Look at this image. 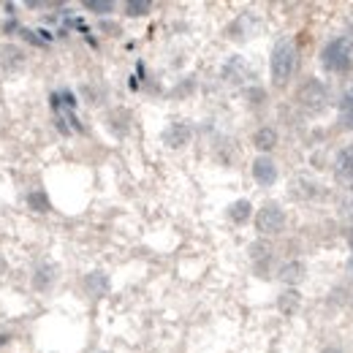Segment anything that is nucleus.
Segmentation results:
<instances>
[{
    "label": "nucleus",
    "mask_w": 353,
    "mask_h": 353,
    "mask_svg": "<svg viewBox=\"0 0 353 353\" xmlns=\"http://www.w3.org/2000/svg\"><path fill=\"white\" fill-rule=\"evenodd\" d=\"M248 253H250V261H253V272L266 280L272 274V269H274V248H272V242L259 239V242H253L248 248Z\"/></svg>",
    "instance_id": "obj_5"
},
{
    "label": "nucleus",
    "mask_w": 353,
    "mask_h": 353,
    "mask_svg": "<svg viewBox=\"0 0 353 353\" xmlns=\"http://www.w3.org/2000/svg\"><path fill=\"white\" fill-rule=\"evenodd\" d=\"M0 63H3L8 71H17V68H22V65H25V52H22L17 44L0 46Z\"/></svg>",
    "instance_id": "obj_18"
},
{
    "label": "nucleus",
    "mask_w": 353,
    "mask_h": 353,
    "mask_svg": "<svg viewBox=\"0 0 353 353\" xmlns=\"http://www.w3.org/2000/svg\"><path fill=\"white\" fill-rule=\"evenodd\" d=\"M123 11H125V17L139 19V17H147V14L152 11V3H150V0H128V3L123 6Z\"/></svg>",
    "instance_id": "obj_21"
},
{
    "label": "nucleus",
    "mask_w": 353,
    "mask_h": 353,
    "mask_svg": "<svg viewBox=\"0 0 353 353\" xmlns=\"http://www.w3.org/2000/svg\"><path fill=\"white\" fill-rule=\"evenodd\" d=\"M348 245H351V250H353V223H351V228H348Z\"/></svg>",
    "instance_id": "obj_25"
},
{
    "label": "nucleus",
    "mask_w": 353,
    "mask_h": 353,
    "mask_svg": "<svg viewBox=\"0 0 353 353\" xmlns=\"http://www.w3.org/2000/svg\"><path fill=\"white\" fill-rule=\"evenodd\" d=\"M82 285H85L88 296L98 299V296H103V294L109 291V277H106V272H90Z\"/></svg>",
    "instance_id": "obj_17"
},
{
    "label": "nucleus",
    "mask_w": 353,
    "mask_h": 353,
    "mask_svg": "<svg viewBox=\"0 0 353 353\" xmlns=\"http://www.w3.org/2000/svg\"><path fill=\"white\" fill-rule=\"evenodd\" d=\"M277 280L285 285V288H299L305 280H307V264L299 261V259H291V261H283L277 266Z\"/></svg>",
    "instance_id": "obj_6"
},
{
    "label": "nucleus",
    "mask_w": 353,
    "mask_h": 353,
    "mask_svg": "<svg viewBox=\"0 0 353 353\" xmlns=\"http://www.w3.org/2000/svg\"><path fill=\"white\" fill-rule=\"evenodd\" d=\"M302 307V294L296 288H285L280 296H277V310L285 315V318H294Z\"/></svg>",
    "instance_id": "obj_15"
},
{
    "label": "nucleus",
    "mask_w": 353,
    "mask_h": 353,
    "mask_svg": "<svg viewBox=\"0 0 353 353\" xmlns=\"http://www.w3.org/2000/svg\"><path fill=\"white\" fill-rule=\"evenodd\" d=\"M318 60H321V68L323 71H329V74H351L353 71V39L351 36H334V39H329L323 49H321V54H318Z\"/></svg>",
    "instance_id": "obj_2"
},
{
    "label": "nucleus",
    "mask_w": 353,
    "mask_h": 353,
    "mask_svg": "<svg viewBox=\"0 0 353 353\" xmlns=\"http://www.w3.org/2000/svg\"><path fill=\"white\" fill-rule=\"evenodd\" d=\"M54 280H57V269L52 264L39 266L36 274H33V285H36L39 291H49V288L54 285Z\"/></svg>",
    "instance_id": "obj_19"
},
{
    "label": "nucleus",
    "mask_w": 353,
    "mask_h": 353,
    "mask_svg": "<svg viewBox=\"0 0 353 353\" xmlns=\"http://www.w3.org/2000/svg\"><path fill=\"white\" fill-rule=\"evenodd\" d=\"M101 353H106V351H101Z\"/></svg>",
    "instance_id": "obj_27"
},
{
    "label": "nucleus",
    "mask_w": 353,
    "mask_h": 353,
    "mask_svg": "<svg viewBox=\"0 0 353 353\" xmlns=\"http://www.w3.org/2000/svg\"><path fill=\"white\" fill-rule=\"evenodd\" d=\"M223 79L231 82V85H242L245 79H250V68L242 57H231L225 65H223Z\"/></svg>",
    "instance_id": "obj_11"
},
{
    "label": "nucleus",
    "mask_w": 353,
    "mask_h": 353,
    "mask_svg": "<svg viewBox=\"0 0 353 353\" xmlns=\"http://www.w3.org/2000/svg\"><path fill=\"white\" fill-rule=\"evenodd\" d=\"M321 353H351V351H348V348H343L340 343H332V345H323Z\"/></svg>",
    "instance_id": "obj_24"
},
{
    "label": "nucleus",
    "mask_w": 353,
    "mask_h": 353,
    "mask_svg": "<svg viewBox=\"0 0 353 353\" xmlns=\"http://www.w3.org/2000/svg\"><path fill=\"white\" fill-rule=\"evenodd\" d=\"M291 196H294V199H302V201L318 199V196H321V185L307 179V176H296V179L291 182Z\"/></svg>",
    "instance_id": "obj_14"
},
{
    "label": "nucleus",
    "mask_w": 353,
    "mask_h": 353,
    "mask_svg": "<svg viewBox=\"0 0 353 353\" xmlns=\"http://www.w3.org/2000/svg\"><path fill=\"white\" fill-rule=\"evenodd\" d=\"M245 101H248L250 109H264L269 95H266V90L261 88V85H248V88H245Z\"/></svg>",
    "instance_id": "obj_20"
},
{
    "label": "nucleus",
    "mask_w": 353,
    "mask_h": 353,
    "mask_svg": "<svg viewBox=\"0 0 353 353\" xmlns=\"http://www.w3.org/2000/svg\"><path fill=\"white\" fill-rule=\"evenodd\" d=\"M85 8L90 14H98V17H109L114 11V3L112 0H85Z\"/></svg>",
    "instance_id": "obj_23"
},
{
    "label": "nucleus",
    "mask_w": 353,
    "mask_h": 353,
    "mask_svg": "<svg viewBox=\"0 0 353 353\" xmlns=\"http://www.w3.org/2000/svg\"><path fill=\"white\" fill-rule=\"evenodd\" d=\"M334 172H337L340 179H345L348 185H353V144H345L334 155Z\"/></svg>",
    "instance_id": "obj_12"
},
{
    "label": "nucleus",
    "mask_w": 353,
    "mask_h": 353,
    "mask_svg": "<svg viewBox=\"0 0 353 353\" xmlns=\"http://www.w3.org/2000/svg\"><path fill=\"white\" fill-rule=\"evenodd\" d=\"M294 101H296L299 109H305L310 114H318V112H323V109L332 103V90H329V85H326L323 79L307 77V79L296 88Z\"/></svg>",
    "instance_id": "obj_3"
},
{
    "label": "nucleus",
    "mask_w": 353,
    "mask_h": 353,
    "mask_svg": "<svg viewBox=\"0 0 353 353\" xmlns=\"http://www.w3.org/2000/svg\"><path fill=\"white\" fill-rule=\"evenodd\" d=\"M28 207L36 210V212H49V210H52V204H49L44 190H33V193L28 196Z\"/></svg>",
    "instance_id": "obj_22"
},
{
    "label": "nucleus",
    "mask_w": 353,
    "mask_h": 353,
    "mask_svg": "<svg viewBox=\"0 0 353 353\" xmlns=\"http://www.w3.org/2000/svg\"><path fill=\"white\" fill-rule=\"evenodd\" d=\"M250 172H253V179H256L261 188H272V185L277 182V176H280V169H277V163H274L269 155H259V158L253 161Z\"/></svg>",
    "instance_id": "obj_7"
},
{
    "label": "nucleus",
    "mask_w": 353,
    "mask_h": 353,
    "mask_svg": "<svg viewBox=\"0 0 353 353\" xmlns=\"http://www.w3.org/2000/svg\"><path fill=\"white\" fill-rule=\"evenodd\" d=\"M106 120H109V131L114 133V136H128L131 133L133 117L128 109H112Z\"/></svg>",
    "instance_id": "obj_16"
},
{
    "label": "nucleus",
    "mask_w": 353,
    "mask_h": 353,
    "mask_svg": "<svg viewBox=\"0 0 353 353\" xmlns=\"http://www.w3.org/2000/svg\"><path fill=\"white\" fill-rule=\"evenodd\" d=\"M253 215H256V210H253V204L248 199H236L225 210V218L234 223V225H245L248 221H253Z\"/></svg>",
    "instance_id": "obj_10"
},
{
    "label": "nucleus",
    "mask_w": 353,
    "mask_h": 353,
    "mask_svg": "<svg viewBox=\"0 0 353 353\" xmlns=\"http://www.w3.org/2000/svg\"><path fill=\"white\" fill-rule=\"evenodd\" d=\"M337 120L343 131L353 133V88H348L337 101Z\"/></svg>",
    "instance_id": "obj_13"
},
{
    "label": "nucleus",
    "mask_w": 353,
    "mask_h": 353,
    "mask_svg": "<svg viewBox=\"0 0 353 353\" xmlns=\"http://www.w3.org/2000/svg\"><path fill=\"white\" fill-rule=\"evenodd\" d=\"M296 65H299V49L294 39H280L274 49H272V57H269V77H272V85L274 88H288V82L294 79L296 74Z\"/></svg>",
    "instance_id": "obj_1"
},
{
    "label": "nucleus",
    "mask_w": 353,
    "mask_h": 353,
    "mask_svg": "<svg viewBox=\"0 0 353 353\" xmlns=\"http://www.w3.org/2000/svg\"><path fill=\"white\" fill-rule=\"evenodd\" d=\"M250 141H253V147H256L261 155H269V152L280 144V133H277V128H272V125H261V128L253 131Z\"/></svg>",
    "instance_id": "obj_9"
},
{
    "label": "nucleus",
    "mask_w": 353,
    "mask_h": 353,
    "mask_svg": "<svg viewBox=\"0 0 353 353\" xmlns=\"http://www.w3.org/2000/svg\"><path fill=\"white\" fill-rule=\"evenodd\" d=\"M351 266H353V259H351Z\"/></svg>",
    "instance_id": "obj_26"
},
{
    "label": "nucleus",
    "mask_w": 353,
    "mask_h": 353,
    "mask_svg": "<svg viewBox=\"0 0 353 353\" xmlns=\"http://www.w3.org/2000/svg\"><path fill=\"white\" fill-rule=\"evenodd\" d=\"M190 139H193V128H190L188 123H182V120L172 123V125L163 131V144L172 147V150H182L185 144H190Z\"/></svg>",
    "instance_id": "obj_8"
},
{
    "label": "nucleus",
    "mask_w": 353,
    "mask_h": 353,
    "mask_svg": "<svg viewBox=\"0 0 353 353\" xmlns=\"http://www.w3.org/2000/svg\"><path fill=\"white\" fill-rule=\"evenodd\" d=\"M253 223H256V231H259L264 239H269V236H280V234L285 231L288 215H285V210H283L277 201H266V204H261V207L256 210Z\"/></svg>",
    "instance_id": "obj_4"
}]
</instances>
